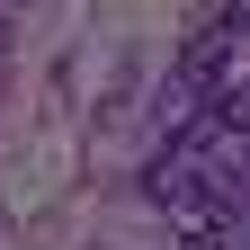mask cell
Here are the masks:
<instances>
[{
    "label": "cell",
    "mask_w": 250,
    "mask_h": 250,
    "mask_svg": "<svg viewBox=\"0 0 250 250\" xmlns=\"http://www.w3.org/2000/svg\"><path fill=\"white\" fill-rule=\"evenodd\" d=\"M232 45H241V36L197 27V36H188V54H179V99H224V89H232Z\"/></svg>",
    "instance_id": "1"
}]
</instances>
